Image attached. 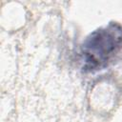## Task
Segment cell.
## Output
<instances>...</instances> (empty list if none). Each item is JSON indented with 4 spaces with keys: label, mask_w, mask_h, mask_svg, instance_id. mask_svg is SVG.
Masks as SVG:
<instances>
[{
    "label": "cell",
    "mask_w": 122,
    "mask_h": 122,
    "mask_svg": "<svg viewBox=\"0 0 122 122\" xmlns=\"http://www.w3.org/2000/svg\"><path fill=\"white\" fill-rule=\"evenodd\" d=\"M122 50V26L111 22L92 31L81 44L78 61L84 72H95L107 68Z\"/></svg>",
    "instance_id": "cell-1"
}]
</instances>
